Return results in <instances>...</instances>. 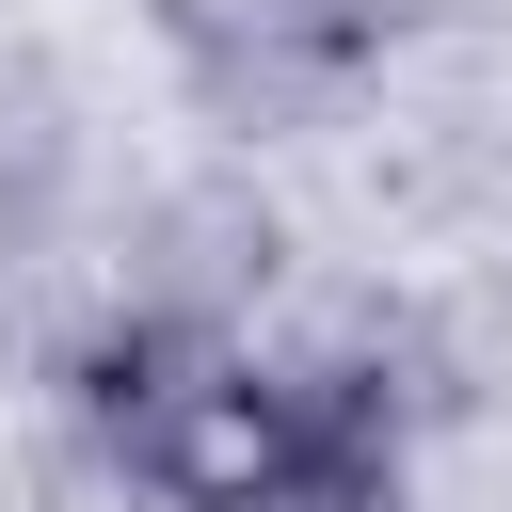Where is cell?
<instances>
[{"instance_id": "cell-1", "label": "cell", "mask_w": 512, "mask_h": 512, "mask_svg": "<svg viewBox=\"0 0 512 512\" xmlns=\"http://www.w3.org/2000/svg\"><path fill=\"white\" fill-rule=\"evenodd\" d=\"M80 416H96V464L144 512H256V496L336 480L304 384L256 336H208V320H112L80 352Z\"/></svg>"}, {"instance_id": "cell-2", "label": "cell", "mask_w": 512, "mask_h": 512, "mask_svg": "<svg viewBox=\"0 0 512 512\" xmlns=\"http://www.w3.org/2000/svg\"><path fill=\"white\" fill-rule=\"evenodd\" d=\"M256 512H384V480H304V496H256Z\"/></svg>"}]
</instances>
